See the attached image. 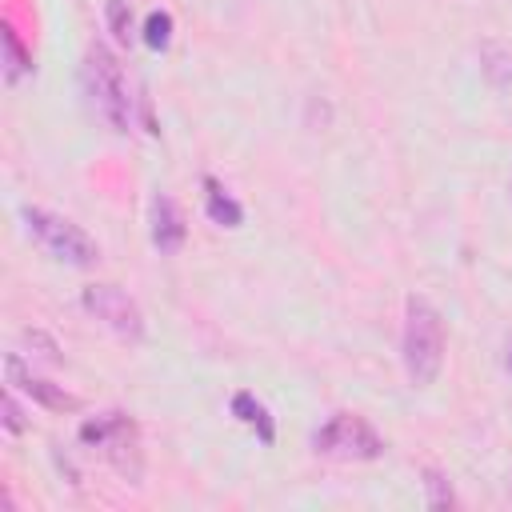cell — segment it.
Here are the masks:
<instances>
[{
	"instance_id": "11",
	"label": "cell",
	"mask_w": 512,
	"mask_h": 512,
	"mask_svg": "<svg viewBox=\"0 0 512 512\" xmlns=\"http://www.w3.org/2000/svg\"><path fill=\"white\" fill-rule=\"evenodd\" d=\"M144 44L152 52H164L172 44V16L168 12H148V20H144Z\"/></svg>"
},
{
	"instance_id": "7",
	"label": "cell",
	"mask_w": 512,
	"mask_h": 512,
	"mask_svg": "<svg viewBox=\"0 0 512 512\" xmlns=\"http://www.w3.org/2000/svg\"><path fill=\"white\" fill-rule=\"evenodd\" d=\"M152 240H156L160 252H176L184 244V220H180V212L168 196L152 200Z\"/></svg>"
},
{
	"instance_id": "9",
	"label": "cell",
	"mask_w": 512,
	"mask_h": 512,
	"mask_svg": "<svg viewBox=\"0 0 512 512\" xmlns=\"http://www.w3.org/2000/svg\"><path fill=\"white\" fill-rule=\"evenodd\" d=\"M232 412H236V416H240L248 428H256L264 444H272V440H276L272 416H268V408H264V404H260L252 392H236V396H232Z\"/></svg>"
},
{
	"instance_id": "4",
	"label": "cell",
	"mask_w": 512,
	"mask_h": 512,
	"mask_svg": "<svg viewBox=\"0 0 512 512\" xmlns=\"http://www.w3.org/2000/svg\"><path fill=\"white\" fill-rule=\"evenodd\" d=\"M312 448L320 456H336V460H376V456H384V440L376 436V428L364 416H352V412H336L324 428H316Z\"/></svg>"
},
{
	"instance_id": "6",
	"label": "cell",
	"mask_w": 512,
	"mask_h": 512,
	"mask_svg": "<svg viewBox=\"0 0 512 512\" xmlns=\"http://www.w3.org/2000/svg\"><path fill=\"white\" fill-rule=\"evenodd\" d=\"M8 384H16L20 392H28L36 404H44V408H56V412H64V408H76V396H68L60 384H52V380H44V376H32L24 364H20V356H8Z\"/></svg>"
},
{
	"instance_id": "14",
	"label": "cell",
	"mask_w": 512,
	"mask_h": 512,
	"mask_svg": "<svg viewBox=\"0 0 512 512\" xmlns=\"http://www.w3.org/2000/svg\"><path fill=\"white\" fill-rule=\"evenodd\" d=\"M4 424H8V432H24V416L12 396H4Z\"/></svg>"
},
{
	"instance_id": "12",
	"label": "cell",
	"mask_w": 512,
	"mask_h": 512,
	"mask_svg": "<svg viewBox=\"0 0 512 512\" xmlns=\"http://www.w3.org/2000/svg\"><path fill=\"white\" fill-rule=\"evenodd\" d=\"M104 16H108L112 36H116L120 44H128V36H132V8H128V0H108V4H104Z\"/></svg>"
},
{
	"instance_id": "3",
	"label": "cell",
	"mask_w": 512,
	"mask_h": 512,
	"mask_svg": "<svg viewBox=\"0 0 512 512\" xmlns=\"http://www.w3.org/2000/svg\"><path fill=\"white\" fill-rule=\"evenodd\" d=\"M24 224H28V232L36 236V244H40L48 256L64 260V264L88 268V264H96V256H100L96 240H92L80 224H72V220H64V216H56V212L24 208Z\"/></svg>"
},
{
	"instance_id": "13",
	"label": "cell",
	"mask_w": 512,
	"mask_h": 512,
	"mask_svg": "<svg viewBox=\"0 0 512 512\" xmlns=\"http://www.w3.org/2000/svg\"><path fill=\"white\" fill-rule=\"evenodd\" d=\"M424 488H428V504H432V508L452 504V488H448V480H444L440 472H424Z\"/></svg>"
},
{
	"instance_id": "8",
	"label": "cell",
	"mask_w": 512,
	"mask_h": 512,
	"mask_svg": "<svg viewBox=\"0 0 512 512\" xmlns=\"http://www.w3.org/2000/svg\"><path fill=\"white\" fill-rule=\"evenodd\" d=\"M204 204H208V216L216 220V224H224V228H240V220H244V208L220 188V180H204Z\"/></svg>"
},
{
	"instance_id": "1",
	"label": "cell",
	"mask_w": 512,
	"mask_h": 512,
	"mask_svg": "<svg viewBox=\"0 0 512 512\" xmlns=\"http://www.w3.org/2000/svg\"><path fill=\"white\" fill-rule=\"evenodd\" d=\"M440 364H444L440 312L424 296H412L408 300V316H404V368H408V380L416 388H428L440 376Z\"/></svg>"
},
{
	"instance_id": "2",
	"label": "cell",
	"mask_w": 512,
	"mask_h": 512,
	"mask_svg": "<svg viewBox=\"0 0 512 512\" xmlns=\"http://www.w3.org/2000/svg\"><path fill=\"white\" fill-rule=\"evenodd\" d=\"M84 88L96 104V112L116 128V132H128V120H132V96H128V80L120 72V60L96 44L88 48L84 56Z\"/></svg>"
},
{
	"instance_id": "10",
	"label": "cell",
	"mask_w": 512,
	"mask_h": 512,
	"mask_svg": "<svg viewBox=\"0 0 512 512\" xmlns=\"http://www.w3.org/2000/svg\"><path fill=\"white\" fill-rule=\"evenodd\" d=\"M4 80L8 84H20L28 72H32V56L24 52V44H20V36L12 32V28H4Z\"/></svg>"
},
{
	"instance_id": "5",
	"label": "cell",
	"mask_w": 512,
	"mask_h": 512,
	"mask_svg": "<svg viewBox=\"0 0 512 512\" xmlns=\"http://www.w3.org/2000/svg\"><path fill=\"white\" fill-rule=\"evenodd\" d=\"M84 308L96 316V320H104L116 336H124V340H140L144 336V316H140V308L116 288V284H92V288H84Z\"/></svg>"
}]
</instances>
